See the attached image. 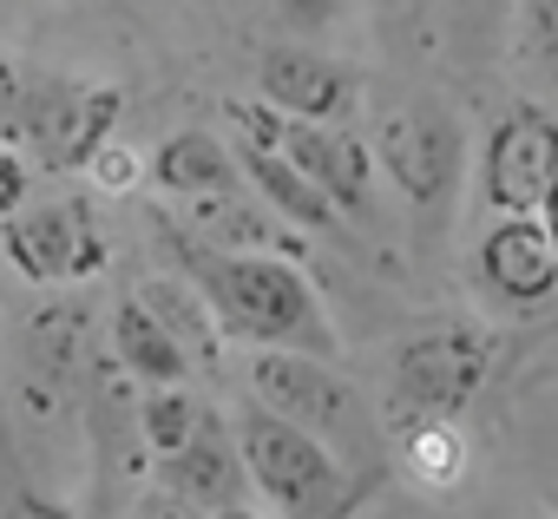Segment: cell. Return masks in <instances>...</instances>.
Masks as SVG:
<instances>
[{
    "instance_id": "10",
    "label": "cell",
    "mask_w": 558,
    "mask_h": 519,
    "mask_svg": "<svg viewBox=\"0 0 558 519\" xmlns=\"http://www.w3.org/2000/svg\"><path fill=\"white\" fill-rule=\"evenodd\" d=\"M473 264H480V283L512 310H538L558 297V243L545 217H493Z\"/></svg>"
},
{
    "instance_id": "2",
    "label": "cell",
    "mask_w": 558,
    "mask_h": 519,
    "mask_svg": "<svg viewBox=\"0 0 558 519\" xmlns=\"http://www.w3.org/2000/svg\"><path fill=\"white\" fill-rule=\"evenodd\" d=\"M230 434H236V454H243L250 486L276 512H283V519H349L355 486H349L342 454L323 434L296 427L290 414H276L263 401H243L236 421H230Z\"/></svg>"
},
{
    "instance_id": "12",
    "label": "cell",
    "mask_w": 558,
    "mask_h": 519,
    "mask_svg": "<svg viewBox=\"0 0 558 519\" xmlns=\"http://www.w3.org/2000/svg\"><path fill=\"white\" fill-rule=\"evenodd\" d=\"M243 480H250V473H243L236 434H230V427H217L210 414H204V427H197V434L165 460V486H171V493H184V499H191V506H204V512L230 506Z\"/></svg>"
},
{
    "instance_id": "13",
    "label": "cell",
    "mask_w": 558,
    "mask_h": 519,
    "mask_svg": "<svg viewBox=\"0 0 558 519\" xmlns=\"http://www.w3.org/2000/svg\"><path fill=\"white\" fill-rule=\"evenodd\" d=\"M112 349H119V362L145 382V388H165V382H184L191 375V349H184V336L145 303V297H132V303H119V316H112Z\"/></svg>"
},
{
    "instance_id": "6",
    "label": "cell",
    "mask_w": 558,
    "mask_h": 519,
    "mask_svg": "<svg viewBox=\"0 0 558 519\" xmlns=\"http://www.w3.org/2000/svg\"><path fill=\"white\" fill-rule=\"evenodd\" d=\"M119 125V86H80V80H34L21 119L0 132L8 145H27L47 171H86L93 152Z\"/></svg>"
},
{
    "instance_id": "3",
    "label": "cell",
    "mask_w": 558,
    "mask_h": 519,
    "mask_svg": "<svg viewBox=\"0 0 558 519\" xmlns=\"http://www.w3.org/2000/svg\"><path fill=\"white\" fill-rule=\"evenodd\" d=\"M230 119H236V132L250 138V145H269V152H283L290 165H303L329 197H336V210H349V217H368V204H375V145L368 138H355L342 119H290V112H276L269 99H250V106H230Z\"/></svg>"
},
{
    "instance_id": "9",
    "label": "cell",
    "mask_w": 558,
    "mask_h": 519,
    "mask_svg": "<svg viewBox=\"0 0 558 519\" xmlns=\"http://www.w3.org/2000/svg\"><path fill=\"white\" fill-rule=\"evenodd\" d=\"M558 178V119L545 106H506L480 145V197L493 217H538Z\"/></svg>"
},
{
    "instance_id": "1",
    "label": "cell",
    "mask_w": 558,
    "mask_h": 519,
    "mask_svg": "<svg viewBox=\"0 0 558 519\" xmlns=\"http://www.w3.org/2000/svg\"><path fill=\"white\" fill-rule=\"evenodd\" d=\"M178 264L210 303L223 336H243L256 349H310L336 355V323L310 277L283 256H243V250H210V243H178Z\"/></svg>"
},
{
    "instance_id": "17",
    "label": "cell",
    "mask_w": 558,
    "mask_h": 519,
    "mask_svg": "<svg viewBox=\"0 0 558 519\" xmlns=\"http://www.w3.org/2000/svg\"><path fill=\"white\" fill-rule=\"evenodd\" d=\"M138 421H145V447H151L158 460H171V454L204 427V408L184 395V382H165V388H145Z\"/></svg>"
},
{
    "instance_id": "25",
    "label": "cell",
    "mask_w": 558,
    "mask_h": 519,
    "mask_svg": "<svg viewBox=\"0 0 558 519\" xmlns=\"http://www.w3.org/2000/svg\"><path fill=\"white\" fill-rule=\"evenodd\" d=\"M197 512H204V506H191V499H184V493H171V486H165L158 499H145V506H138V519H197Z\"/></svg>"
},
{
    "instance_id": "5",
    "label": "cell",
    "mask_w": 558,
    "mask_h": 519,
    "mask_svg": "<svg viewBox=\"0 0 558 519\" xmlns=\"http://www.w3.org/2000/svg\"><path fill=\"white\" fill-rule=\"evenodd\" d=\"M250 401H263L276 414H290L296 427L323 434L336 454L368 434V414H362L355 388L329 369V355H310V349H256L250 355Z\"/></svg>"
},
{
    "instance_id": "18",
    "label": "cell",
    "mask_w": 558,
    "mask_h": 519,
    "mask_svg": "<svg viewBox=\"0 0 558 519\" xmlns=\"http://www.w3.org/2000/svg\"><path fill=\"white\" fill-rule=\"evenodd\" d=\"M368 14L395 53H427L440 34V0H368Z\"/></svg>"
},
{
    "instance_id": "20",
    "label": "cell",
    "mask_w": 558,
    "mask_h": 519,
    "mask_svg": "<svg viewBox=\"0 0 558 519\" xmlns=\"http://www.w3.org/2000/svg\"><path fill=\"white\" fill-rule=\"evenodd\" d=\"M519 47L532 67L558 73V0H519Z\"/></svg>"
},
{
    "instance_id": "26",
    "label": "cell",
    "mask_w": 558,
    "mask_h": 519,
    "mask_svg": "<svg viewBox=\"0 0 558 519\" xmlns=\"http://www.w3.org/2000/svg\"><path fill=\"white\" fill-rule=\"evenodd\" d=\"M538 217H545V230H551V243H558V178H551V191H545V204H538Z\"/></svg>"
},
{
    "instance_id": "19",
    "label": "cell",
    "mask_w": 558,
    "mask_h": 519,
    "mask_svg": "<svg viewBox=\"0 0 558 519\" xmlns=\"http://www.w3.org/2000/svg\"><path fill=\"white\" fill-rule=\"evenodd\" d=\"M0 519H80L66 499H53V493H40V486H27L21 473H14V454L0 447Z\"/></svg>"
},
{
    "instance_id": "24",
    "label": "cell",
    "mask_w": 558,
    "mask_h": 519,
    "mask_svg": "<svg viewBox=\"0 0 558 519\" xmlns=\"http://www.w3.org/2000/svg\"><path fill=\"white\" fill-rule=\"evenodd\" d=\"M27 86H34V80H27V73L8 60V53H0V132H8V125L21 119V106H27Z\"/></svg>"
},
{
    "instance_id": "22",
    "label": "cell",
    "mask_w": 558,
    "mask_h": 519,
    "mask_svg": "<svg viewBox=\"0 0 558 519\" xmlns=\"http://www.w3.org/2000/svg\"><path fill=\"white\" fill-rule=\"evenodd\" d=\"M342 8L349 0H276V14H283L290 34H323V27L342 21Z\"/></svg>"
},
{
    "instance_id": "27",
    "label": "cell",
    "mask_w": 558,
    "mask_h": 519,
    "mask_svg": "<svg viewBox=\"0 0 558 519\" xmlns=\"http://www.w3.org/2000/svg\"><path fill=\"white\" fill-rule=\"evenodd\" d=\"M204 519H263V512H250L243 499H230V506H217V512H204Z\"/></svg>"
},
{
    "instance_id": "8",
    "label": "cell",
    "mask_w": 558,
    "mask_h": 519,
    "mask_svg": "<svg viewBox=\"0 0 558 519\" xmlns=\"http://www.w3.org/2000/svg\"><path fill=\"white\" fill-rule=\"evenodd\" d=\"M368 145H375V165L395 178V191L408 204H421V210L447 204L453 184H460V171H466V138H460L453 112H434V106H395V112H381L375 132H368Z\"/></svg>"
},
{
    "instance_id": "15",
    "label": "cell",
    "mask_w": 558,
    "mask_h": 519,
    "mask_svg": "<svg viewBox=\"0 0 558 519\" xmlns=\"http://www.w3.org/2000/svg\"><path fill=\"white\" fill-rule=\"evenodd\" d=\"M230 165L236 158L210 132H171L151 152V184H165L184 204H217V197H230Z\"/></svg>"
},
{
    "instance_id": "23",
    "label": "cell",
    "mask_w": 558,
    "mask_h": 519,
    "mask_svg": "<svg viewBox=\"0 0 558 519\" xmlns=\"http://www.w3.org/2000/svg\"><path fill=\"white\" fill-rule=\"evenodd\" d=\"M27 184H34V171H27L21 145H8V138H0V224H8V217L27 204Z\"/></svg>"
},
{
    "instance_id": "28",
    "label": "cell",
    "mask_w": 558,
    "mask_h": 519,
    "mask_svg": "<svg viewBox=\"0 0 558 519\" xmlns=\"http://www.w3.org/2000/svg\"><path fill=\"white\" fill-rule=\"evenodd\" d=\"M53 8H66V0H53Z\"/></svg>"
},
{
    "instance_id": "4",
    "label": "cell",
    "mask_w": 558,
    "mask_h": 519,
    "mask_svg": "<svg viewBox=\"0 0 558 519\" xmlns=\"http://www.w3.org/2000/svg\"><path fill=\"white\" fill-rule=\"evenodd\" d=\"M395 408H401V427L408 421H447L460 414L486 375H493V336L480 323H440V329H421L395 349Z\"/></svg>"
},
{
    "instance_id": "16",
    "label": "cell",
    "mask_w": 558,
    "mask_h": 519,
    "mask_svg": "<svg viewBox=\"0 0 558 519\" xmlns=\"http://www.w3.org/2000/svg\"><path fill=\"white\" fill-rule=\"evenodd\" d=\"M466 467H473V447H466V434H460L453 414L447 421H408V434H401V473L414 486L453 493L466 480Z\"/></svg>"
},
{
    "instance_id": "11",
    "label": "cell",
    "mask_w": 558,
    "mask_h": 519,
    "mask_svg": "<svg viewBox=\"0 0 558 519\" xmlns=\"http://www.w3.org/2000/svg\"><path fill=\"white\" fill-rule=\"evenodd\" d=\"M256 93L276 112H290V119H342L355 106V80L336 60L310 53V47H276V53H263Z\"/></svg>"
},
{
    "instance_id": "14",
    "label": "cell",
    "mask_w": 558,
    "mask_h": 519,
    "mask_svg": "<svg viewBox=\"0 0 558 519\" xmlns=\"http://www.w3.org/2000/svg\"><path fill=\"white\" fill-rule=\"evenodd\" d=\"M236 165L250 171V184L269 197V210H276V217H290V224H303V230H329V224H342L336 197H329L303 165H290L283 152H269V145H250V138H243Z\"/></svg>"
},
{
    "instance_id": "7",
    "label": "cell",
    "mask_w": 558,
    "mask_h": 519,
    "mask_svg": "<svg viewBox=\"0 0 558 519\" xmlns=\"http://www.w3.org/2000/svg\"><path fill=\"white\" fill-rule=\"evenodd\" d=\"M0 250L27 283H86L106 270V230L80 197H47V204H21L0 224Z\"/></svg>"
},
{
    "instance_id": "21",
    "label": "cell",
    "mask_w": 558,
    "mask_h": 519,
    "mask_svg": "<svg viewBox=\"0 0 558 519\" xmlns=\"http://www.w3.org/2000/svg\"><path fill=\"white\" fill-rule=\"evenodd\" d=\"M86 178H93L99 191H132V184H145V178H151V158H145L138 145H119V138H106V145L93 152Z\"/></svg>"
}]
</instances>
